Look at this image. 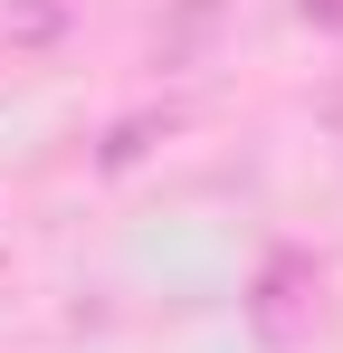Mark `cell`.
<instances>
[{
    "instance_id": "cell-2",
    "label": "cell",
    "mask_w": 343,
    "mask_h": 353,
    "mask_svg": "<svg viewBox=\"0 0 343 353\" xmlns=\"http://www.w3.org/2000/svg\"><path fill=\"white\" fill-rule=\"evenodd\" d=\"M295 10H305L315 29H343V0H295Z\"/></svg>"
},
{
    "instance_id": "cell-1",
    "label": "cell",
    "mask_w": 343,
    "mask_h": 353,
    "mask_svg": "<svg viewBox=\"0 0 343 353\" xmlns=\"http://www.w3.org/2000/svg\"><path fill=\"white\" fill-rule=\"evenodd\" d=\"M315 296H324V268H315L305 248H267L258 296H248V325H258L267 344H295V334L315 325Z\"/></svg>"
}]
</instances>
